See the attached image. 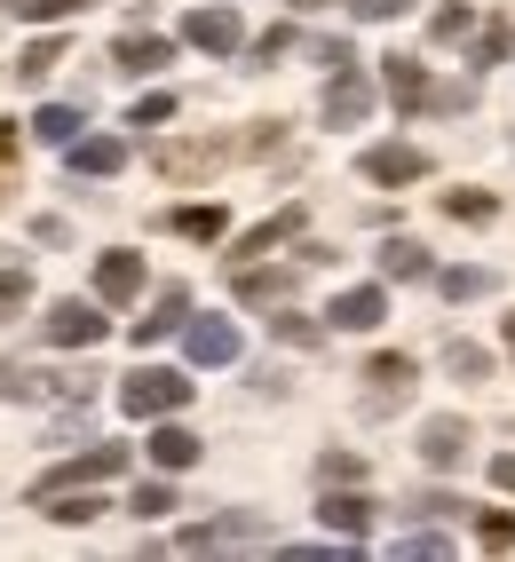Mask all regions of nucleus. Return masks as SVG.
<instances>
[{"label": "nucleus", "instance_id": "obj_18", "mask_svg": "<svg viewBox=\"0 0 515 562\" xmlns=\"http://www.w3.org/2000/svg\"><path fill=\"white\" fill-rule=\"evenodd\" d=\"M231 293L238 302H293V270H254V261H238Z\"/></svg>", "mask_w": 515, "mask_h": 562}, {"label": "nucleus", "instance_id": "obj_8", "mask_svg": "<svg viewBox=\"0 0 515 562\" xmlns=\"http://www.w3.org/2000/svg\"><path fill=\"white\" fill-rule=\"evenodd\" d=\"M325 325L334 333H373V325H389V293L381 285H349L334 310H325Z\"/></svg>", "mask_w": 515, "mask_h": 562}, {"label": "nucleus", "instance_id": "obj_39", "mask_svg": "<svg viewBox=\"0 0 515 562\" xmlns=\"http://www.w3.org/2000/svg\"><path fill=\"white\" fill-rule=\"evenodd\" d=\"M317 475H325V483H357V475H365V460H357V452H325V460H317Z\"/></svg>", "mask_w": 515, "mask_h": 562}, {"label": "nucleus", "instance_id": "obj_28", "mask_svg": "<svg viewBox=\"0 0 515 562\" xmlns=\"http://www.w3.org/2000/svg\"><path fill=\"white\" fill-rule=\"evenodd\" d=\"M445 214L452 222H500V199L492 191H445Z\"/></svg>", "mask_w": 515, "mask_h": 562}, {"label": "nucleus", "instance_id": "obj_43", "mask_svg": "<svg viewBox=\"0 0 515 562\" xmlns=\"http://www.w3.org/2000/svg\"><path fill=\"white\" fill-rule=\"evenodd\" d=\"M413 515H468V499H452V492H421Z\"/></svg>", "mask_w": 515, "mask_h": 562}, {"label": "nucleus", "instance_id": "obj_9", "mask_svg": "<svg viewBox=\"0 0 515 562\" xmlns=\"http://www.w3.org/2000/svg\"><path fill=\"white\" fill-rule=\"evenodd\" d=\"M182 41L206 48V56H238V48H246V32H238V16H231V9H191Z\"/></svg>", "mask_w": 515, "mask_h": 562}, {"label": "nucleus", "instance_id": "obj_1", "mask_svg": "<svg viewBox=\"0 0 515 562\" xmlns=\"http://www.w3.org/2000/svg\"><path fill=\"white\" fill-rule=\"evenodd\" d=\"M120 404L135 412V420H167V412L191 404V381H182V372H167V364H143V372H127Z\"/></svg>", "mask_w": 515, "mask_h": 562}, {"label": "nucleus", "instance_id": "obj_35", "mask_svg": "<svg viewBox=\"0 0 515 562\" xmlns=\"http://www.w3.org/2000/svg\"><path fill=\"white\" fill-rule=\"evenodd\" d=\"M468 24H475V16L452 0V9H436V16H428V41H468Z\"/></svg>", "mask_w": 515, "mask_h": 562}, {"label": "nucleus", "instance_id": "obj_23", "mask_svg": "<svg viewBox=\"0 0 515 562\" xmlns=\"http://www.w3.org/2000/svg\"><path fill=\"white\" fill-rule=\"evenodd\" d=\"M152 460H159V468H191V460H199V436H191V428H175V420L152 428Z\"/></svg>", "mask_w": 515, "mask_h": 562}, {"label": "nucleus", "instance_id": "obj_16", "mask_svg": "<svg viewBox=\"0 0 515 562\" xmlns=\"http://www.w3.org/2000/svg\"><path fill=\"white\" fill-rule=\"evenodd\" d=\"M365 381H373V396H365V412H389L396 396H404V381H413V357H373V364H365Z\"/></svg>", "mask_w": 515, "mask_h": 562}, {"label": "nucleus", "instance_id": "obj_40", "mask_svg": "<svg viewBox=\"0 0 515 562\" xmlns=\"http://www.w3.org/2000/svg\"><path fill=\"white\" fill-rule=\"evenodd\" d=\"M167 120H175V95H167V88L135 103V127H167Z\"/></svg>", "mask_w": 515, "mask_h": 562}, {"label": "nucleus", "instance_id": "obj_17", "mask_svg": "<svg viewBox=\"0 0 515 562\" xmlns=\"http://www.w3.org/2000/svg\"><path fill=\"white\" fill-rule=\"evenodd\" d=\"M293 231H302V206H286V214H270V222H254V231L231 246V261H254V254H270V246H286Z\"/></svg>", "mask_w": 515, "mask_h": 562}, {"label": "nucleus", "instance_id": "obj_24", "mask_svg": "<svg viewBox=\"0 0 515 562\" xmlns=\"http://www.w3.org/2000/svg\"><path fill=\"white\" fill-rule=\"evenodd\" d=\"M41 507H48L56 522H96V515H103V499L88 492V483H80V492H41Z\"/></svg>", "mask_w": 515, "mask_h": 562}, {"label": "nucleus", "instance_id": "obj_15", "mask_svg": "<svg viewBox=\"0 0 515 562\" xmlns=\"http://www.w3.org/2000/svg\"><path fill=\"white\" fill-rule=\"evenodd\" d=\"M381 80H389V95L404 103V111H421L436 88H428V64L421 56H381Z\"/></svg>", "mask_w": 515, "mask_h": 562}, {"label": "nucleus", "instance_id": "obj_45", "mask_svg": "<svg viewBox=\"0 0 515 562\" xmlns=\"http://www.w3.org/2000/svg\"><path fill=\"white\" fill-rule=\"evenodd\" d=\"M492 483H500V492H515V452H500V460H492Z\"/></svg>", "mask_w": 515, "mask_h": 562}, {"label": "nucleus", "instance_id": "obj_36", "mask_svg": "<svg viewBox=\"0 0 515 562\" xmlns=\"http://www.w3.org/2000/svg\"><path fill=\"white\" fill-rule=\"evenodd\" d=\"M16 143H24V135L0 120V206H9V191H16Z\"/></svg>", "mask_w": 515, "mask_h": 562}, {"label": "nucleus", "instance_id": "obj_37", "mask_svg": "<svg viewBox=\"0 0 515 562\" xmlns=\"http://www.w3.org/2000/svg\"><path fill=\"white\" fill-rule=\"evenodd\" d=\"M24 302H32V278L24 270H0V317H16Z\"/></svg>", "mask_w": 515, "mask_h": 562}, {"label": "nucleus", "instance_id": "obj_3", "mask_svg": "<svg viewBox=\"0 0 515 562\" xmlns=\"http://www.w3.org/2000/svg\"><path fill=\"white\" fill-rule=\"evenodd\" d=\"M127 468V443H96V452H71L64 468L41 475V492H80V483H112Z\"/></svg>", "mask_w": 515, "mask_h": 562}, {"label": "nucleus", "instance_id": "obj_20", "mask_svg": "<svg viewBox=\"0 0 515 562\" xmlns=\"http://www.w3.org/2000/svg\"><path fill=\"white\" fill-rule=\"evenodd\" d=\"M167 231H175V238H199V246H214V238L231 231V214H223V206H175V214H167Z\"/></svg>", "mask_w": 515, "mask_h": 562}, {"label": "nucleus", "instance_id": "obj_13", "mask_svg": "<svg viewBox=\"0 0 515 562\" xmlns=\"http://www.w3.org/2000/svg\"><path fill=\"white\" fill-rule=\"evenodd\" d=\"M112 64L127 71V80H152L159 64H175V48L159 41V32H120V48H112Z\"/></svg>", "mask_w": 515, "mask_h": 562}, {"label": "nucleus", "instance_id": "obj_25", "mask_svg": "<svg viewBox=\"0 0 515 562\" xmlns=\"http://www.w3.org/2000/svg\"><path fill=\"white\" fill-rule=\"evenodd\" d=\"M270 333H278V341H293V349H317V341H325V325H317V317H302V310H286V302H278Z\"/></svg>", "mask_w": 515, "mask_h": 562}, {"label": "nucleus", "instance_id": "obj_30", "mask_svg": "<svg viewBox=\"0 0 515 562\" xmlns=\"http://www.w3.org/2000/svg\"><path fill=\"white\" fill-rule=\"evenodd\" d=\"M9 9H16L24 24H64V16H80L88 0H9Z\"/></svg>", "mask_w": 515, "mask_h": 562}, {"label": "nucleus", "instance_id": "obj_42", "mask_svg": "<svg viewBox=\"0 0 515 562\" xmlns=\"http://www.w3.org/2000/svg\"><path fill=\"white\" fill-rule=\"evenodd\" d=\"M349 9H357L365 24H389V16H404V9H413V0H349Z\"/></svg>", "mask_w": 515, "mask_h": 562}, {"label": "nucleus", "instance_id": "obj_21", "mask_svg": "<svg viewBox=\"0 0 515 562\" xmlns=\"http://www.w3.org/2000/svg\"><path fill=\"white\" fill-rule=\"evenodd\" d=\"M80 127H88L80 103H41V111H32V135H41V143H71Z\"/></svg>", "mask_w": 515, "mask_h": 562}, {"label": "nucleus", "instance_id": "obj_6", "mask_svg": "<svg viewBox=\"0 0 515 562\" xmlns=\"http://www.w3.org/2000/svg\"><path fill=\"white\" fill-rule=\"evenodd\" d=\"M41 333H48L56 349H96V341H103V310H96V302H56V310L41 317Z\"/></svg>", "mask_w": 515, "mask_h": 562}, {"label": "nucleus", "instance_id": "obj_12", "mask_svg": "<svg viewBox=\"0 0 515 562\" xmlns=\"http://www.w3.org/2000/svg\"><path fill=\"white\" fill-rule=\"evenodd\" d=\"M135 293H143V254H103L96 261V302H135Z\"/></svg>", "mask_w": 515, "mask_h": 562}, {"label": "nucleus", "instance_id": "obj_22", "mask_svg": "<svg viewBox=\"0 0 515 562\" xmlns=\"http://www.w3.org/2000/svg\"><path fill=\"white\" fill-rule=\"evenodd\" d=\"M436 261H428V246L421 238H389L381 246V278H428Z\"/></svg>", "mask_w": 515, "mask_h": 562}, {"label": "nucleus", "instance_id": "obj_44", "mask_svg": "<svg viewBox=\"0 0 515 562\" xmlns=\"http://www.w3.org/2000/svg\"><path fill=\"white\" fill-rule=\"evenodd\" d=\"M278 143H286V127H278V120H262V127H254V135H246V151H262V159H270V151H278Z\"/></svg>", "mask_w": 515, "mask_h": 562}, {"label": "nucleus", "instance_id": "obj_11", "mask_svg": "<svg viewBox=\"0 0 515 562\" xmlns=\"http://www.w3.org/2000/svg\"><path fill=\"white\" fill-rule=\"evenodd\" d=\"M64 159H71V175H120L127 167V143L120 135H71Z\"/></svg>", "mask_w": 515, "mask_h": 562}, {"label": "nucleus", "instance_id": "obj_31", "mask_svg": "<svg viewBox=\"0 0 515 562\" xmlns=\"http://www.w3.org/2000/svg\"><path fill=\"white\" fill-rule=\"evenodd\" d=\"M492 293V270H445V302H484Z\"/></svg>", "mask_w": 515, "mask_h": 562}, {"label": "nucleus", "instance_id": "obj_4", "mask_svg": "<svg viewBox=\"0 0 515 562\" xmlns=\"http://www.w3.org/2000/svg\"><path fill=\"white\" fill-rule=\"evenodd\" d=\"M365 111H373V80H365L357 64H342L334 80H325V127H365Z\"/></svg>", "mask_w": 515, "mask_h": 562}, {"label": "nucleus", "instance_id": "obj_34", "mask_svg": "<svg viewBox=\"0 0 515 562\" xmlns=\"http://www.w3.org/2000/svg\"><path fill=\"white\" fill-rule=\"evenodd\" d=\"M396 554H404V562H413V554H421V562H445V554H452V539H436V531H404V539H396Z\"/></svg>", "mask_w": 515, "mask_h": 562}, {"label": "nucleus", "instance_id": "obj_5", "mask_svg": "<svg viewBox=\"0 0 515 562\" xmlns=\"http://www.w3.org/2000/svg\"><path fill=\"white\" fill-rule=\"evenodd\" d=\"M357 167H365V182H389V191H404V182L428 175V151H421V143H373Z\"/></svg>", "mask_w": 515, "mask_h": 562}, {"label": "nucleus", "instance_id": "obj_19", "mask_svg": "<svg viewBox=\"0 0 515 562\" xmlns=\"http://www.w3.org/2000/svg\"><path fill=\"white\" fill-rule=\"evenodd\" d=\"M317 515H325V522H334V531H342L349 547H357L365 531H373V507H365L357 492H325V499H317Z\"/></svg>", "mask_w": 515, "mask_h": 562}, {"label": "nucleus", "instance_id": "obj_14", "mask_svg": "<svg viewBox=\"0 0 515 562\" xmlns=\"http://www.w3.org/2000/svg\"><path fill=\"white\" fill-rule=\"evenodd\" d=\"M182 317H191V293H182V285H167L159 302H152V317H135V349H159Z\"/></svg>", "mask_w": 515, "mask_h": 562}, {"label": "nucleus", "instance_id": "obj_33", "mask_svg": "<svg viewBox=\"0 0 515 562\" xmlns=\"http://www.w3.org/2000/svg\"><path fill=\"white\" fill-rule=\"evenodd\" d=\"M507 41H515V24L500 16V24H484V41H475V56L468 64H507Z\"/></svg>", "mask_w": 515, "mask_h": 562}, {"label": "nucleus", "instance_id": "obj_41", "mask_svg": "<svg viewBox=\"0 0 515 562\" xmlns=\"http://www.w3.org/2000/svg\"><path fill=\"white\" fill-rule=\"evenodd\" d=\"M286 48H293V24H270V32H262V41H254V64H278Z\"/></svg>", "mask_w": 515, "mask_h": 562}, {"label": "nucleus", "instance_id": "obj_46", "mask_svg": "<svg viewBox=\"0 0 515 562\" xmlns=\"http://www.w3.org/2000/svg\"><path fill=\"white\" fill-rule=\"evenodd\" d=\"M507 349H515V317H507Z\"/></svg>", "mask_w": 515, "mask_h": 562}, {"label": "nucleus", "instance_id": "obj_29", "mask_svg": "<svg viewBox=\"0 0 515 562\" xmlns=\"http://www.w3.org/2000/svg\"><path fill=\"white\" fill-rule=\"evenodd\" d=\"M0 396H9V404L16 396H48V372H24L16 357H0Z\"/></svg>", "mask_w": 515, "mask_h": 562}, {"label": "nucleus", "instance_id": "obj_26", "mask_svg": "<svg viewBox=\"0 0 515 562\" xmlns=\"http://www.w3.org/2000/svg\"><path fill=\"white\" fill-rule=\"evenodd\" d=\"M56 64H64V41H32V48L16 56V80H24V88H41Z\"/></svg>", "mask_w": 515, "mask_h": 562}, {"label": "nucleus", "instance_id": "obj_10", "mask_svg": "<svg viewBox=\"0 0 515 562\" xmlns=\"http://www.w3.org/2000/svg\"><path fill=\"white\" fill-rule=\"evenodd\" d=\"M182 341H191V364H238V325L231 317H191Z\"/></svg>", "mask_w": 515, "mask_h": 562}, {"label": "nucleus", "instance_id": "obj_7", "mask_svg": "<svg viewBox=\"0 0 515 562\" xmlns=\"http://www.w3.org/2000/svg\"><path fill=\"white\" fill-rule=\"evenodd\" d=\"M468 452H475V428L452 420V412H436V420L421 428V460H428V468H460Z\"/></svg>", "mask_w": 515, "mask_h": 562}, {"label": "nucleus", "instance_id": "obj_27", "mask_svg": "<svg viewBox=\"0 0 515 562\" xmlns=\"http://www.w3.org/2000/svg\"><path fill=\"white\" fill-rule=\"evenodd\" d=\"M445 364H452V381H468V389H475V381H492V349H475V341H452Z\"/></svg>", "mask_w": 515, "mask_h": 562}, {"label": "nucleus", "instance_id": "obj_2", "mask_svg": "<svg viewBox=\"0 0 515 562\" xmlns=\"http://www.w3.org/2000/svg\"><path fill=\"white\" fill-rule=\"evenodd\" d=\"M231 151H238L231 135H182V143H159V151H152V167H159L167 182H206V175L223 167Z\"/></svg>", "mask_w": 515, "mask_h": 562}, {"label": "nucleus", "instance_id": "obj_32", "mask_svg": "<svg viewBox=\"0 0 515 562\" xmlns=\"http://www.w3.org/2000/svg\"><path fill=\"white\" fill-rule=\"evenodd\" d=\"M475 539H484L492 554H507V547H515V515H507V507H492V515H475Z\"/></svg>", "mask_w": 515, "mask_h": 562}, {"label": "nucleus", "instance_id": "obj_38", "mask_svg": "<svg viewBox=\"0 0 515 562\" xmlns=\"http://www.w3.org/2000/svg\"><path fill=\"white\" fill-rule=\"evenodd\" d=\"M127 507H135V515H143V522H159V515H167V507H175V492H167V483H143V492H135V499H127Z\"/></svg>", "mask_w": 515, "mask_h": 562}]
</instances>
